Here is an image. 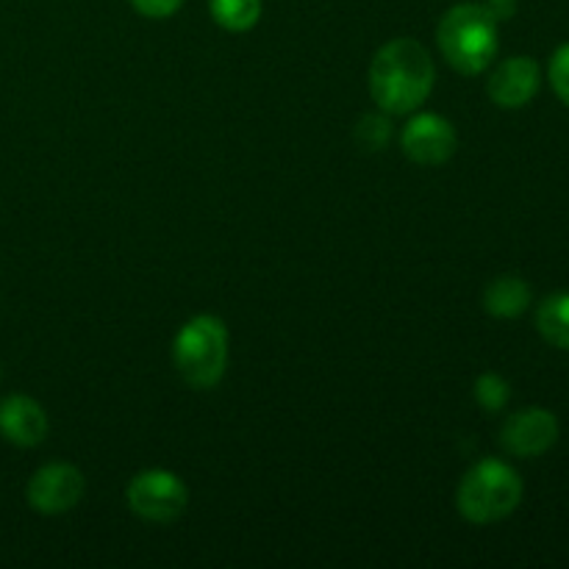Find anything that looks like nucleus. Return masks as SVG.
<instances>
[{
  "label": "nucleus",
  "mask_w": 569,
  "mask_h": 569,
  "mask_svg": "<svg viewBox=\"0 0 569 569\" xmlns=\"http://www.w3.org/2000/svg\"><path fill=\"white\" fill-rule=\"evenodd\" d=\"M556 439H559V420L553 411L539 409V406L520 409L500 428V445L506 448V453L520 456V459H537V456L548 453Z\"/></svg>",
  "instance_id": "obj_7"
},
{
  "label": "nucleus",
  "mask_w": 569,
  "mask_h": 569,
  "mask_svg": "<svg viewBox=\"0 0 569 569\" xmlns=\"http://www.w3.org/2000/svg\"><path fill=\"white\" fill-rule=\"evenodd\" d=\"M0 433L11 445L33 448L48 437V415L37 400L26 395H11L0 403Z\"/></svg>",
  "instance_id": "obj_10"
},
{
  "label": "nucleus",
  "mask_w": 569,
  "mask_h": 569,
  "mask_svg": "<svg viewBox=\"0 0 569 569\" xmlns=\"http://www.w3.org/2000/svg\"><path fill=\"white\" fill-rule=\"evenodd\" d=\"M531 306V287L517 276H500L483 292V309L500 320L520 317Z\"/></svg>",
  "instance_id": "obj_11"
},
{
  "label": "nucleus",
  "mask_w": 569,
  "mask_h": 569,
  "mask_svg": "<svg viewBox=\"0 0 569 569\" xmlns=\"http://www.w3.org/2000/svg\"><path fill=\"white\" fill-rule=\"evenodd\" d=\"M456 128L439 114H417L400 133V148L415 164L439 167L456 153Z\"/></svg>",
  "instance_id": "obj_8"
},
{
  "label": "nucleus",
  "mask_w": 569,
  "mask_h": 569,
  "mask_svg": "<svg viewBox=\"0 0 569 569\" xmlns=\"http://www.w3.org/2000/svg\"><path fill=\"white\" fill-rule=\"evenodd\" d=\"M511 398V387L509 381H503L495 372H483L481 378L476 381V400L481 409L487 411H500Z\"/></svg>",
  "instance_id": "obj_14"
},
{
  "label": "nucleus",
  "mask_w": 569,
  "mask_h": 569,
  "mask_svg": "<svg viewBox=\"0 0 569 569\" xmlns=\"http://www.w3.org/2000/svg\"><path fill=\"white\" fill-rule=\"evenodd\" d=\"M433 59L417 39L383 44L370 64V94L387 114H411L433 89Z\"/></svg>",
  "instance_id": "obj_1"
},
{
  "label": "nucleus",
  "mask_w": 569,
  "mask_h": 569,
  "mask_svg": "<svg viewBox=\"0 0 569 569\" xmlns=\"http://www.w3.org/2000/svg\"><path fill=\"white\" fill-rule=\"evenodd\" d=\"M550 83H553V92L559 94L561 103L569 106V42L561 44L550 59Z\"/></svg>",
  "instance_id": "obj_16"
},
{
  "label": "nucleus",
  "mask_w": 569,
  "mask_h": 569,
  "mask_svg": "<svg viewBox=\"0 0 569 569\" xmlns=\"http://www.w3.org/2000/svg\"><path fill=\"white\" fill-rule=\"evenodd\" d=\"M211 17L226 31H250L261 17V0H209Z\"/></svg>",
  "instance_id": "obj_13"
},
{
  "label": "nucleus",
  "mask_w": 569,
  "mask_h": 569,
  "mask_svg": "<svg viewBox=\"0 0 569 569\" xmlns=\"http://www.w3.org/2000/svg\"><path fill=\"white\" fill-rule=\"evenodd\" d=\"M183 0H131L133 9L142 17H153V20H164L181 9Z\"/></svg>",
  "instance_id": "obj_17"
},
{
  "label": "nucleus",
  "mask_w": 569,
  "mask_h": 569,
  "mask_svg": "<svg viewBox=\"0 0 569 569\" xmlns=\"http://www.w3.org/2000/svg\"><path fill=\"white\" fill-rule=\"evenodd\" d=\"M28 506L39 515H64L83 498V476L72 465L53 461L39 467L26 489Z\"/></svg>",
  "instance_id": "obj_6"
},
{
  "label": "nucleus",
  "mask_w": 569,
  "mask_h": 569,
  "mask_svg": "<svg viewBox=\"0 0 569 569\" xmlns=\"http://www.w3.org/2000/svg\"><path fill=\"white\" fill-rule=\"evenodd\" d=\"M389 133H392V128H389L387 117L381 114L361 117L359 128H356V139H359L367 150H381L383 144L389 142Z\"/></svg>",
  "instance_id": "obj_15"
},
{
  "label": "nucleus",
  "mask_w": 569,
  "mask_h": 569,
  "mask_svg": "<svg viewBox=\"0 0 569 569\" xmlns=\"http://www.w3.org/2000/svg\"><path fill=\"white\" fill-rule=\"evenodd\" d=\"M539 81H542L539 64L531 56H511V59L500 61L498 70L492 72L487 92L500 109H522L539 92Z\"/></svg>",
  "instance_id": "obj_9"
},
{
  "label": "nucleus",
  "mask_w": 569,
  "mask_h": 569,
  "mask_svg": "<svg viewBox=\"0 0 569 569\" xmlns=\"http://www.w3.org/2000/svg\"><path fill=\"white\" fill-rule=\"evenodd\" d=\"M126 500L128 509L142 517L144 522L167 526V522H176L187 511L189 492L187 483L176 472L144 470L128 483Z\"/></svg>",
  "instance_id": "obj_5"
},
{
  "label": "nucleus",
  "mask_w": 569,
  "mask_h": 569,
  "mask_svg": "<svg viewBox=\"0 0 569 569\" xmlns=\"http://www.w3.org/2000/svg\"><path fill=\"white\" fill-rule=\"evenodd\" d=\"M172 359L189 387L211 389L220 383L228 365V331L220 317H192L172 342Z\"/></svg>",
  "instance_id": "obj_4"
},
{
  "label": "nucleus",
  "mask_w": 569,
  "mask_h": 569,
  "mask_svg": "<svg viewBox=\"0 0 569 569\" xmlns=\"http://www.w3.org/2000/svg\"><path fill=\"white\" fill-rule=\"evenodd\" d=\"M498 17L487 3H459L439 20L437 42L442 56L461 76H478L498 56Z\"/></svg>",
  "instance_id": "obj_2"
},
{
  "label": "nucleus",
  "mask_w": 569,
  "mask_h": 569,
  "mask_svg": "<svg viewBox=\"0 0 569 569\" xmlns=\"http://www.w3.org/2000/svg\"><path fill=\"white\" fill-rule=\"evenodd\" d=\"M522 500V478L515 467L498 459H483L467 470L456 492V509L472 526H492L506 520Z\"/></svg>",
  "instance_id": "obj_3"
},
{
  "label": "nucleus",
  "mask_w": 569,
  "mask_h": 569,
  "mask_svg": "<svg viewBox=\"0 0 569 569\" xmlns=\"http://www.w3.org/2000/svg\"><path fill=\"white\" fill-rule=\"evenodd\" d=\"M517 3H520V0H487L489 11H492L498 20H509V17H515Z\"/></svg>",
  "instance_id": "obj_18"
},
{
  "label": "nucleus",
  "mask_w": 569,
  "mask_h": 569,
  "mask_svg": "<svg viewBox=\"0 0 569 569\" xmlns=\"http://www.w3.org/2000/svg\"><path fill=\"white\" fill-rule=\"evenodd\" d=\"M537 328L545 342L569 350V292H556L539 303Z\"/></svg>",
  "instance_id": "obj_12"
}]
</instances>
